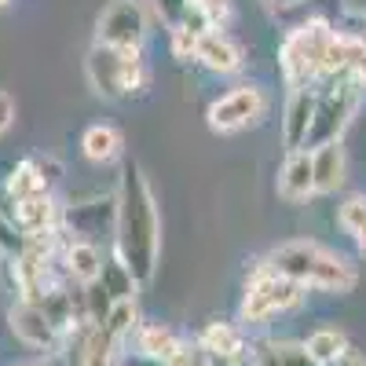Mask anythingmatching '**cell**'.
Segmentation results:
<instances>
[{
  "label": "cell",
  "instance_id": "cell-1",
  "mask_svg": "<svg viewBox=\"0 0 366 366\" xmlns=\"http://www.w3.org/2000/svg\"><path fill=\"white\" fill-rule=\"evenodd\" d=\"M117 212H114V257L129 264V271L147 286L158 271V246H162V224H158V202L154 191L136 162L121 169L117 179Z\"/></svg>",
  "mask_w": 366,
  "mask_h": 366
},
{
  "label": "cell",
  "instance_id": "cell-2",
  "mask_svg": "<svg viewBox=\"0 0 366 366\" xmlns=\"http://www.w3.org/2000/svg\"><path fill=\"white\" fill-rule=\"evenodd\" d=\"M264 264L282 274V279L300 282L304 290H322V293H352L359 282L355 264L345 257L322 249L319 242H282L279 249H271Z\"/></svg>",
  "mask_w": 366,
  "mask_h": 366
},
{
  "label": "cell",
  "instance_id": "cell-3",
  "mask_svg": "<svg viewBox=\"0 0 366 366\" xmlns=\"http://www.w3.org/2000/svg\"><path fill=\"white\" fill-rule=\"evenodd\" d=\"M333 34H337V26H330L326 19H308L282 37L279 66L290 88H315L322 81Z\"/></svg>",
  "mask_w": 366,
  "mask_h": 366
},
{
  "label": "cell",
  "instance_id": "cell-4",
  "mask_svg": "<svg viewBox=\"0 0 366 366\" xmlns=\"http://www.w3.org/2000/svg\"><path fill=\"white\" fill-rule=\"evenodd\" d=\"M84 74H88V84L96 88V96H103L110 103L136 96L150 81V70L143 63L139 48H110L99 41L92 44V51L84 59Z\"/></svg>",
  "mask_w": 366,
  "mask_h": 366
},
{
  "label": "cell",
  "instance_id": "cell-5",
  "mask_svg": "<svg viewBox=\"0 0 366 366\" xmlns=\"http://www.w3.org/2000/svg\"><path fill=\"white\" fill-rule=\"evenodd\" d=\"M304 290L300 282L293 279H282V274H274L267 264H260L253 274H249V282H246V293H242V304H238V322H267L274 315H282V312H293L297 304L304 300Z\"/></svg>",
  "mask_w": 366,
  "mask_h": 366
},
{
  "label": "cell",
  "instance_id": "cell-6",
  "mask_svg": "<svg viewBox=\"0 0 366 366\" xmlns=\"http://www.w3.org/2000/svg\"><path fill=\"white\" fill-rule=\"evenodd\" d=\"M362 88L352 77H337V81H326V88H319V99H315V117H312V132L304 150H315L322 143L341 139L345 129L352 125V114L359 107Z\"/></svg>",
  "mask_w": 366,
  "mask_h": 366
},
{
  "label": "cell",
  "instance_id": "cell-7",
  "mask_svg": "<svg viewBox=\"0 0 366 366\" xmlns=\"http://www.w3.org/2000/svg\"><path fill=\"white\" fill-rule=\"evenodd\" d=\"M267 114V96L260 84H238L231 92H224L220 99H212L205 110V121L212 132L220 136H234V132H246L253 125H260Z\"/></svg>",
  "mask_w": 366,
  "mask_h": 366
},
{
  "label": "cell",
  "instance_id": "cell-8",
  "mask_svg": "<svg viewBox=\"0 0 366 366\" xmlns=\"http://www.w3.org/2000/svg\"><path fill=\"white\" fill-rule=\"evenodd\" d=\"M8 330L26 348H37V352H48V355H55L63 348V330L44 315V308L37 300H15L8 308Z\"/></svg>",
  "mask_w": 366,
  "mask_h": 366
},
{
  "label": "cell",
  "instance_id": "cell-9",
  "mask_svg": "<svg viewBox=\"0 0 366 366\" xmlns=\"http://www.w3.org/2000/svg\"><path fill=\"white\" fill-rule=\"evenodd\" d=\"M147 41V8L143 0H114L99 15V44L110 48H143Z\"/></svg>",
  "mask_w": 366,
  "mask_h": 366
},
{
  "label": "cell",
  "instance_id": "cell-10",
  "mask_svg": "<svg viewBox=\"0 0 366 366\" xmlns=\"http://www.w3.org/2000/svg\"><path fill=\"white\" fill-rule=\"evenodd\" d=\"M194 63L205 66L209 74L227 77V74L242 70L246 51H242V44L231 34H224V29H205V34L198 37V44H194Z\"/></svg>",
  "mask_w": 366,
  "mask_h": 366
},
{
  "label": "cell",
  "instance_id": "cell-11",
  "mask_svg": "<svg viewBox=\"0 0 366 366\" xmlns=\"http://www.w3.org/2000/svg\"><path fill=\"white\" fill-rule=\"evenodd\" d=\"M315 99H319V88H293L290 92L286 110H282V139L290 150H304V143H308Z\"/></svg>",
  "mask_w": 366,
  "mask_h": 366
},
{
  "label": "cell",
  "instance_id": "cell-12",
  "mask_svg": "<svg viewBox=\"0 0 366 366\" xmlns=\"http://www.w3.org/2000/svg\"><path fill=\"white\" fill-rule=\"evenodd\" d=\"M114 212H117V202L114 198H96V202H77L63 212V220L74 231V238L81 242H96V234L107 231V224H114Z\"/></svg>",
  "mask_w": 366,
  "mask_h": 366
},
{
  "label": "cell",
  "instance_id": "cell-13",
  "mask_svg": "<svg viewBox=\"0 0 366 366\" xmlns=\"http://www.w3.org/2000/svg\"><path fill=\"white\" fill-rule=\"evenodd\" d=\"M279 198L300 205L315 198V172H312V150H290V158L279 169Z\"/></svg>",
  "mask_w": 366,
  "mask_h": 366
},
{
  "label": "cell",
  "instance_id": "cell-14",
  "mask_svg": "<svg viewBox=\"0 0 366 366\" xmlns=\"http://www.w3.org/2000/svg\"><path fill=\"white\" fill-rule=\"evenodd\" d=\"M312 172H315V194H333L345 187V176H348V154H345V143L333 139L312 150Z\"/></svg>",
  "mask_w": 366,
  "mask_h": 366
},
{
  "label": "cell",
  "instance_id": "cell-15",
  "mask_svg": "<svg viewBox=\"0 0 366 366\" xmlns=\"http://www.w3.org/2000/svg\"><path fill=\"white\" fill-rule=\"evenodd\" d=\"M59 264H63L66 282L88 286V282H96V279H99V271H103V253H99L96 242L66 238V246H63V257H59Z\"/></svg>",
  "mask_w": 366,
  "mask_h": 366
},
{
  "label": "cell",
  "instance_id": "cell-16",
  "mask_svg": "<svg viewBox=\"0 0 366 366\" xmlns=\"http://www.w3.org/2000/svg\"><path fill=\"white\" fill-rule=\"evenodd\" d=\"M249 366H319L308 352V345H300V341H257L249 348Z\"/></svg>",
  "mask_w": 366,
  "mask_h": 366
},
{
  "label": "cell",
  "instance_id": "cell-17",
  "mask_svg": "<svg viewBox=\"0 0 366 366\" xmlns=\"http://www.w3.org/2000/svg\"><path fill=\"white\" fill-rule=\"evenodd\" d=\"M198 345H202L209 355H227V359H246V355H249V345H246V333H242V326L220 322V319H212V322L202 326Z\"/></svg>",
  "mask_w": 366,
  "mask_h": 366
},
{
  "label": "cell",
  "instance_id": "cell-18",
  "mask_svg": "<svg viewBox=\"0 0 366 366\" xmlns=\"http://www.w3.org/2000/svg\"><path fill=\"white\" fill-rule=\"evenodd\" d=\"M136 352H143V355H150V359H172L183 345H187V341H183L179 337V333L176 330H169L165 322H139V330H136Z\"/></svg>",
  "mask_w": 366,
  "mask_h": 366
},
{
  "label": "cell",
  "instance_id": "cell-19",
  "mask_svg": "<svg viewBox=\"0 0 366 366\" xmlns=\"http://www.w3.org/2000/svg\"><path fill=\"white\" fill-rule=\"evenodd\" d=\"M59 220H63V212H59V205L48 191H41L34 198H22L15 205V224L22 231H48V227H59Z\"/></svg>",
  "mask_w": 366,
  "mask_h": 366
},
{
  "label": "cell",
  "instance_id": "cell-20",
  "mask_svg": "<svg viewBox=\"0 0 366 366\" xmlns=\"http://www.w3.org/2000/svg\"><path fill=\"white\" fill-rule=\"evenodd\" d=\"M121 147H125V139H121V132L114 125H92L81 136V154L92 165H110L121 154Z\"/></svg>",
  "mask_w": 366,
  "mask_h": 366
},
{
  "label": "cell",
  "instance_id": "cell-21",
  "mask_svg": "<svg viewBox=\"0 0 366 366\" xmlns=\"http://www.w3.org/2000/svg\"><path fill=\"white\" fill-rule=\"evenodd\" d=\"M99 286L114 297V300H136L139 279L129 271V264H121V257H103V271H99Z\"/></svg>",
  "mask_w": 366,
  "mask_h": 366
},
{
  "label": "cell",
  "instance_id": "cell-22",
  "mask_svg": "<svg viewBox=\"0 0 366 366\" xmlns=\"http://www.w3.org/2000/svg\"><path fill=\"white\" fill-rule=\"evenodd\" d=\"M107 337L117 345V348H125L132 337H136V330H139V312H136V300H117L114 308H110V315H107V322L99 326Z\"/></svg>",
  "mask_w": 366,
  "mask_h": 366
},
{
  "label": "cell",
  "instance_id": "cell-23",
  "mask_svg": "<svg viewBox=\"0 0 366 366\" xmlns=\"http://www.w3.org/2000/svg\"><path fill=\"white\" fill-rule=\"evenodd\" d=\"M304 345H308V352H312V359H315L319 366H326V362H337V359L345 355L348 337H345V330H337V326H319Z\"/></svg>",
  "mask_w": 366,
  "mask_h": 366
},
{
  "label": "cell",
  "instance_id": "cell-24",
  "mask_svg": "<svg viewBox=\"0 0 366 366\" xmlns=\"http://www.w3.org/2000/svg\"><path fill=\"white\" fill-rule=\"evenodd\" d=\"M4 191H8L15 202H22V198H34V194L48 191V187H44V179H41V172H37V165H34V158H29V162H19V165L8 172V179H4Z\"/></svg>",
  "mask_w": 366,
  "mask_h": 366
},
{
  "label": "cell",
  "instance_id": "cell-25",
  "mask_svg": "<svg viewBox=\"0 0 366 366\" xmlns=\"http://www.w3.org/2000/svg\"><path fill=\"white\" fill-rule=\"evenodd\" d=\"M84 290V319L92 322V326H103L107 322V315H110V308H114V297L99 286V279L96 282H88V286H81Z\"/></svg>",
  "mask_w": 366,
  "mask_h": 366
},
{
  "label": "cell",
  "instance_id": "cell-26",
  "mask_svg": "<svg viewBox=\"0 0 366 366\" xmlns=\"http://www.w3.org/2000/svg\"><path fill=\"white\" fill-rule=\"evenodd\" d=\"M26 231L11 220V217H0V257L4 260H19L26 253Z\"/></svg>",
  "mask_w": 366,
  "mask_h": 366
},
{
  "label": "cell",
  "instance_id": "cell-27",
  "mask_svg": "<svg viewBox=\"0 0 366 366\" xmlns=\"http://www.w3.org/2000/svg\"><path fill=\"white\" fill-rule=\"evenodd\" d=\"M337 224H341L348 234H355V231L366 224V194H352V198L341 202V209H337Z\"/></svg>",
  "mask_w": 366,
  "mask_h": 366
},
{
  "label": "cell",
  "instance_id": "cell-28",
  "mask_svg": "<svg viewBox=\"0 0 366 366\" xmlns=\"http://www.w3.org/2000/svg\"><path fill=\"white\" fill-rule=\"evenodd\" d=\"M191 4L217 26V29H224L227 26V19H231V0H191Z\"/></svg>",
  "mask_w": 366,
  "mask_h": 366
},
{
  "label": "cell",
  "instance_id": "cell-29",
  "mask_svg": "<svg viewBox=\"0 0 366 366\" xmlns=\"http://www.w3.org/2000/svg\"><path fill=\"white\" fill-rule=\"evenodd\" d=\"M169 366H209V352L194 341V345H183L172 359H169Z\"/></svg>",
  "mask_w": 366,
  "mask_h": 366
},
{
  "label": "cell",
  "instance_id": "cell-30",
  "mask_svg": "<svg viewBox=\"0 0 366 366\" xmlns=\"http://www.w3.org/2000/svg\"><path fill=\"white\" fill-rule=\"evenodd\" d=\"M169 34H172V55L176 59H194V44H198L194 34H187L183 26H172Z\"/></svg>",
  "mask_w": 366,
  "mask_h": 366
},
{
  "label": "cell",
  "instance_id": "cell-31",
  "mask_svg": "<svg viewBox=\"0 0 366 366\" xmlns=\"http://www.w3.org/2000/svg\"><path fill=\"white\" fill-rule=\"evenodd\" d=\"M341 34L345 37H352V41H359V44H366V11H348L345 19H341Z\"/></svg>",
  "mask_w": 366,
  "mask_h": 366
},
{
  "label": "cell",
  "instance_id": "cell-32",
  "mask_svg": "<svg viewBox=\"0 0 366 366\" xmlns=\"http://www.w3.org/2000/svg\"><path fill=\"white\" fill-rule=\"evenodd\" d=\"M348 77L359 84V88H366V44H359V41H352V59H348Z\"/></svg>",
  "mask_w": 366,
  "mask_h": 366
},
{
  "label": "cell",
  "instance_id": "cell-33",
  "mask_svg": "<svg viewBox=\"0 0 366 366\" xmlns=\"http://www.w3.org/2000/svg\"><path fill=\"white\" fill-rule=\"evenodd\" d=\"M187 4H191V0H154V8H158V15L169 22V29L179 26L183 11H187Z\"/></svg>",
  "mask_w": 366,
  "mask_h": 366
},
{
  "label": "cell",
  "instance_id": "cell-34",
  "mask_svg": "<svg viewBox=\"0 0 366 366\" xmlns=\"http://www.w3.org/2000/svg\"><path fill=\"white\" fill-rule=\"evenodd\" d=\"M34 165H37V172H41V179H44V187H51V183L63 176V165H59L55 158H34Z\"/></svg>",
  "mask_w": 366,
  "mask_h": 366
},
{
  "label": "cell",
  "instance_id": "cell-35",
  "mask_svg": "<svg viewBox=\"0 0 366 366\" xmlns=\"http://www.w3.org/2000/svg\"><path fill=\"white\" fill-rule=\"evenodd\" d=\"M11 121H15V103H11L8 92H0V136L11 129Z\"/></svg>",
  "mask_w": 366,
  "mask_h": 366
},
{
  "label": "cell",
  "instance_id": "cell-36",
  "mask_svg": "<svg viewBox=\"0 0 366 366\" xmlns=\"http://www.w3.org/2000/svg\"><path fill=\"white\" fill-rule=\"evenodd\" d=\"M121 366H169V362L165 359H150L143 352H129L125 359H121Z\"/></svg>",
  "mask_w": 366,
  "mask_h": 366
},
{
  "label": "cell",
  "instance_id": "cell-37",
  "mask_svg": "<svg viewBox=\"0 0 366 366\" xmlns=\"http://www.w3.org/2000/svg\"><path fill=\"white\" fill-rule=\"evenodd\" d=\"M337 366H366V355H362L359 348H352V345H348V348H345V355L337 359Z\"/></svg>",
  "mask_w": 366,
  "mask_h": 366
},
{
  "label": "cell",
  "instance_id": "cell-38",
  "mask_svg": "<svg viewBox=\"0 0 366 366\" xmlns=\"http://www.w3.org/2000/svg\"><path fill=\"white\" fill-rule=\"evenodd\" d=\"M264 8L271 11H286V8H300V4H308V0H260Z\"/></svg>",
  "mask_w": 366,
  "mask_h": 366
},
{
  "label": "cell",
  "instance_id": "cell-39",
  "mask_svg": "<svg viewBox=\"0 0 366 366\" xmlns=\"http://www.w3.org/2000/svg\"><path fill=\"white\" fill-rule=\"evenodd\" d=\"M209 366H249V359H227V355H209Z\"/></svg>",
  "mask_w": 366,
  "mask_h": 366
},
{
  "label": "cell",
  "instance_id": "cell-40",
  "mask_svg": "<svg viewBox=\"0 0 366 366\" xmlns=\"http://www.w3.org/2000/svg\"><path fill=\"white\" fill-rule=\"evenodd\" d=\"M352 238H355V249H359V257L366 260V224H362V227H359V231H355Z\"/></svg>",
  "mask_w": 366,
  "mask_h": 366
},
{
  "label": "cell",
  "instance_id": "cell-41",
  "mask_svg": "<svg viewBox=\"0 0 366 366\" xmlns=\"http://www.w3.org/2000/svg\"><path fill=\"white\" fill-rule=\"evenodd\" d=\"M34 366H70V362H66L63 355H59V352H55V355H48L44 362H34Z\"/></svg>",
  "mask_w": 366,
  "mask_h": 366
},
{
  "label": "cell",
  "instance_id": "cell-42",
  "mask_svg": "<svg viewBox=\"0 0 366 366\" xmlns=\"http://www.w3.org/2000/svg\"><path fill=\"white\" fill-rule=\"evenodd\" d=\"M4 4H11V0H0V8H4Z\"/></svg>",
  "mask_w": 366,
  "mask_h": 366
},
{
  "label": "cell",
  "instance_id": "cell-43",
  "mask_svg": "<svg viewBox=\"0 0 366 366\" xmlns=\"http://www.w3.org/2000/svg\"><path fill=\"white\" fill-rule=\"evenodd\" d=\"M326 366H337V362H326Z\"/></svg>",
  "mask_w": 366,
  "mask_h": 366
}]
</instances>
